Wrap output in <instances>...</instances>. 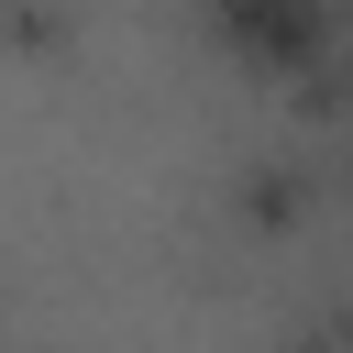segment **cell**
I'll return each mask as SVG.
<instances>
[{
	"mask_svg": "<svg viewBox=\"0 0 353 353\" xmlns=\"http://www.w3.org/2000/svg\"><path fill=\"white\" fill-rule=\"evenodd\" d=\"M210 22H221V44L243 55V66H265V77H309L320 55H331V0H210Z\"/></svg>",
	"mask_w": 353,
	"mask_h": 353,
	"instance_id": "1",
	"label": "cell"
}]
</instances>
